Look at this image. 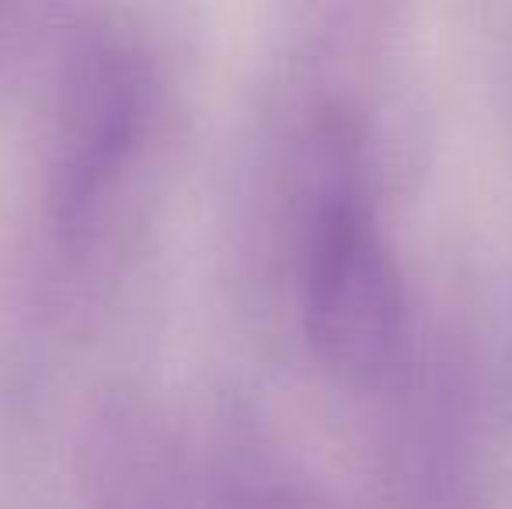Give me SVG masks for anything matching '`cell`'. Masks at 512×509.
<instances>
[{
  "label": "cell",
  "mask_w": 512,
  "mask_h": 509,
  "mask_svg": "<svg viewBox=\"0 0 512 509\" xmlns=\"http://www.w3.org/2000/svg\"><path fill=\"white\" fill-rule=\"evenodd\" d=\"M300 279L317 360L352 387L384 381L405 339V283L377 206L345 161L317 189Z\"/></svg>",
  "instance_id": "obj_1"
}]
</instances>
